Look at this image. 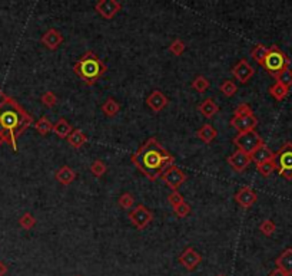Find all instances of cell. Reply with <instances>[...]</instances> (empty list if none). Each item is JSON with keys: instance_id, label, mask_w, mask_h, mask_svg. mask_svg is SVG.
I'll return each instance as SVG.
<instances>
[{"instance_id": "1", "label": "cell", "mask_w": 292, "mask_h": 276, "mask_svg": "<svg viewBox=\"0 0 292 276\" xmlns=\"http://www.w3.org/2000/svg\"><path fill=\"white\" fill-rule=\"evenodd\" d=\"M130 159L140 171L152 181L158 180L164 174V171L175 163V157L169 154V151L165 150V147L155 137L149 138L143 146H140L139 150Z\"/></svg>"}, {"instance_id": "2", "label": "cell", "mask_w": 292, "mask_h": 276, "mask_svg": "<svg viewBox=\"0 0 292 276\" xmlns=\"http://www.w3.org/2000/svg\"><path fill=\"white\" fill-rule=\"evenodd\" d=\"M73 71L76 75H79L82 78V81H84L86 85L92 87V85L96 84L99 78H102L105 73L108 72V66L92 51H87L75 63Z\"/></svg>"}, {"instance_id": "3", "label": "cell", "mask_w": 292, "mask_h": 276, "mask_svg": "<svg viewBox=\"0 0 292 276\" xmlns=\"http://www.w3.org/2000/svg\"><path fill=\"white\" fill-rule=\"evenodd\" d=\"M258 125V118L253 115V111L250 107V104H241L234 112V118L231 119V127H234L241 132H250L255 130Z\"/></svg>"}, {"instance_id": "4", "label": "cell", "mask_w": 292, "mask_h": 276, "mask_svg": "<svg viewBox=\"0 0 292 276\" xmlns=\"http://www.w3.org/2000/svg\"><path fill=\"white\" fill-rule=\"evenodd\" d=\"M262 66H264L266 72L271 73L275 78L279 72L290 68V58L279 49L278 46L274 45V46L269 48V52L265 58Z\"/></svg>"}, {"instance_id": "5", "label": "cell", "mask_w": 292, "mask_h": 276, "mask_svg": "<svg viewBox=\"0 0 292 276\" xmlns=\"http://www.w3.org/2000/svg\"><path fill=\"white\" fill-rule=\"evenodd\" d=\"M275 161L279 175L287 180H292V143H285L284 146L275 153Z\"/></svg>"}, {"instance_id": "6", "label": "cell", "mask_w": 292, "mask_h": 276, "mask_svg": "<svg viewBox=\"0 0 292 276\" xmlns=\"http://www.w3.org/2000/svg\"><path fill=\"white\" fill-rule=\"evenodd\" d=\"M234 144L238 147V150L247 153L248 156H250L258 147H261L265 144L264 140L261 138V135L256 131H250V132H241L238 134L237 137L234 138Z\"/></svg>"}, {"instance_id": "7", "label": "cell", "mask_w": 292, "mask_h": 276, "mask_svg": "<svg viewBox=\"0 0 292 276\" xmlns=\"http://www.w3.org/2000/svg\"><path fill=\"white\" fill-rule=\"evenodd\" d=\"M127 218H129L130 223H132L138 230H143V229H146V226L151 224V221L153 220V215L152 212H151L146 206L138 204V206L129 213Z\"/></svg>"}, {"instance_id": "8", "label": "cell", "mask_w": 292, "mask_h": 276, "mask_svg": "<svg viewBox=\"0 0 292 276\" xmlns=\"http://www.w3.org/2000/svg\"><path fill=\"white\" fill-rule=\"evenodd\" d=\"M161 177H162L164 183H165L172 191H178V189L181 187L182 184L186 181V178H188L186 173H185L183 170H181L178 166H175V164L170 166L169 168H167Z\"/></svg>"}, {"instance_id": "9", "label": "cell", "mask_w": 292, "mask_h": 276, "mask_svg": "<svg viewBox=\"0 0 292 276\" xmlns=\"http://www.w3.org/2000/svg\"><path fill=\"white\" fill-rule=\"evenodd\" d=\"M121 9H122V4L118 0H99L95 4V10L108 20L118 15Z\"/></svg>"}, {"instance_id": "10", "label": "cell", "mask_w": 292, "mask_h": 276, "mask_svg": "<svg viewBox=\"0 0 292 276\" xmlns=\"http://www.w3.org/2000/svg\"><path fill=\"white\" fill-rule=\"evenodd\" d=\"M232 75L235 76V79H237L238 82H241V84H247L250 78L255 75V69L252 68V65H250L247 59H241L237 65L234 66V69H232Z\"/></svg>"}, {"instance_id": "11", "label": "cell", "mask_w": 292, "mask_h": 276, "mask_svg": "<svg viewBox=\"0 0 292 276\" xmlns=\"http://www.w3.org/2000/svg\"><path fill=\"white\" fill-rule=\"evenodd\" d=\"M201 262H202V256L195 250L194 247H186L179 256V263L188 271H195Z\"/></svg>"}, {"instance_id": "12", "label": "cell", "mask_w": 292, "mask_h": 276, "mask_svg": "<svg viewBox=\"0 0 292 276\" xmlns=\"http://www.w3.org/2000/svg\"><path fill=\"white\" fill-rule=\"evenodd\" d=\"M228 163H229V166H231L235 171L242 173L244 170L248 168V166H250L252 161H250V157L247 153H244V151H241V150H237L235 153H232V154L228 157Z\"/></svg>"}, {"instance_id": "13", "label": "cell", "mask_w": 292, "mask_h": 276, "mask_svg": "<svg viewBox=\"0 0 292 276\" xmlns=\"http://www.w3.org/2000/svg\"><path fill=\"white\" fill-rule=\"evenodd\" d=\"M256 199H258L256 193L250 189V186L242 187V189L239 190L237 194H235V202H237L242 209H250V207H252V206L255 204V202H256Z\"/></svg>"}, {"instance_id": "14", "label": "cell", "mask_w": 292, "mask_h": 276, "mask_svg": "<svg viewBox=\"0 0 292 276\" xmlns=\"http://www.w3.org/2000/svg\"><path fill=\"white\" fill-rule=\"evenodd\" d=\"M146 104H148V107H149L152 111L159 112V111H162V110L167 105V98L165 97V94H164L162 91L155 89V91H152V92L148 95Z\"/></svg>"}, {"instance_id": "15", "label": "cell", "mask_w": 292, "mask_h": 276, "mask_svg": "<svg viewBox=\"0 0 292 276\" xmlns=\"http://www.w3.org/2000/svg\"><path fill=\"white\" fill-rule=\"evenodd\" d=\"M42 44L47 48V49H50V51H55L56 48H59V45L63 42V35L59 32L55 28H52V29H49L44 35L42 36Z\"/></svg>"}, {"instance_id": "16", "label": "cell", "mask_w": 292, "mask_h": 276, "mask_svg": "<svg viewBox=\"0 0 292 276\" xmlns=\"http://www.w3.org/2000/svg\"><path fill=\"white\" fill-rule=\"evenodd\" d=\"M250 161H253V163L258 166V164H262L265 161L274 160V159H275V153H274L269 147L266 146V144H262L261 147H258V148L250 154Z\"/></svg>"}, {"instance_id": "17", "label": "cell", "mask_w": 292, "mask_h": 276, "mask_svg": "<svg viewBox=\"0 0 292 276\" xmlns=\"http://www.w3.org/2000/svg\"><path fill=\"white\" fill-rule=\"evenodd\" d=\"M277 269H281L282 272L292 275V249H285L275 261Z\"/></svg>"}, {"instance_id": "18", "label": "cell", "mask_w": 292, "mask_h": 276, "mask_svg": "<svg viewBox=\"0 0 292 276\" xmlns=\"http://www.w3.org/2000/svg\"><path fill=\"white\" fill-rule=\"evenodd\" d=\"M196 137L205 143V144H210L216 137H218V131L215 127H212L210 124H204L199 130L196 131Z\"/></svg>"}, {"instance_id": "19", "label": "cell", "mask_w": 292, "mask_h": 276, "mask_svg": "<svg viewBox=\"0 0 292 276\" xmlns=\"http://www.w3.org/2000/svg\"><path fill=\"white\" fill-rule=\"evenodd\" d=\"M56 180L63 184V186H69L70 183L76 178V173L73 168H70L69 166H62L57 171H56Z\"/></svg>"}, {"instance_id": "20", "label": "cell", "mask_w": 292, "mask_h": 276, "mask_svg": "<svg viewBox=\"0 0 292 276\" xmlns=\"http://www.w3.org/2000/svg\"><path fill=\"white\" fill-rule=\"evenodd\" d=\"M198 110H199V112L205 116V118H212L215 114H218L219 107H218V104L213 101L212 98H208V100H205V101L199 104V108Z\"/></svg>"}, {"instance_id": "21", "label": "cell", "mask_w": 292, "mask_h": 276, "mask_svg": "<svg viewBox=\"0 0 292 276\" xmlns=\"http://www.w3.org/2000/svg\"><path fill=\"white\" fill-rule=\"evenodd\" d=\"M75 130L69 124V121H66V118H59V121L53 125V132L59 138H68L72 131Z\"/></svg>"}, {"instance_id": "22", "label": "cell", "mask_w": 292, "mask_h": 276, "mask_svg": "<svg viewBox=\"0 0 292 276\" xmlns=\"http://www.w3.org/2000/svg\"><path fill=\"white\" fill-rule=\"evenodd\" d=\"M66 140H68V143H69L70 146L73 147V148H76V150L81 148V147H83L87 143V137H86V134L82 130H73Z\"/></svg>"}, {"instance_id": "23", "label": "cell", "mask_w": 292, "mask_h": 276, "mask_svg": "<svg viewBox=\"0 0 292 276\" xmlns=\"http://www.w3.org/2000/svg\"><path fill=\"white\" fill-rule=\"evenodd\" d=\"M9 95H6L1 89H0V146L3 144V143H7L9 144V138H7V135H6V132L3 131L1 128V115H3V111H4V107H6V104L9 101Z\"/></svg>"}, {"instance_id": "24", "label": "cell", "mask_w": 292, "mask_h": 276, "mask_svg": "<svg viewBox=\"0 0 292 276\" xmlns=\"http://www.w3.org/2000/svg\"><path fill=\"white\" fill-rule=\"evenodd\" d=\"M102 111L106 116H115L121 111V104L113 98H108L102 105Z\"/></svg>"}, {"instance_id": "25", "label": "cell", "mask_w": 292, "mask_h": 276, "mask_svg": "<svg viewBox=\"0 0 292 276\" xmlns=\"http://www.w3.org/2000/svg\"><path fill=\"white\" fill-rule=\"evenodd\" d=\"M268 52H269V48H266L265 45H256V46L252 49L250 56L253 58V60H255L256 63H259V65L262 66L265 58H266V55H268Z\"/></svg>"}, {"instance_id": "26", "label": "cell", "mask_w": 292, "mask_h": 276, "mask_svg": "<svg viewBox=\"0 0 292 276\" xmlns=\"http://www.w3.org/2000/svg\"><path fill=\"white\" fill-rule=\"evenodd\" d=\"M288 92H290V88L284 87L282 84H279V82H275L272 87L269 88V94L277 100V101H282V100H285L287 98V95H288Z\"/></svg>"}, {"instance_id": "27", "label": "cell", "mask_w": 292, "mask_h": 276, "mask_svg": "<svg viewBox=\"0 0 292 276\" xmlns=\"http://www.w3.org/2000/svg\"><path fill=\"white\" fill-rule=\"evenodd\" d=\"M35 128H36V131H38L41 135H47L50 131H53V124L49 121V118L42 116V118H39V119L35 122Z\"/></svg>"}, {"instance_id": "28", "label": "cell", "mask_w": 292, "mask_h": 276, "mask_svg": "<svg viewBox=\"0 0 292 276\" xmlns=\"http://www.w3.org/2000/svg\"><path fill=\"white\" fill-rule=\"evenodd\" d=\"M256 170H258V173L261 175H264V177H269V175L272 174L275 170H277V161L275 159L274 160H269V161H265L262 164H258L256 166Z\"/></svg>"}, {"instance_id": "29", "label": "cell", "mask_w": 292, "mask_h": 276, "mask_svg": "<svg viewBox=\"0 0 292 276\" xmlns=\"http://www.w3.org/2000/svg\"><path fill=\"white\" fill-rule=\"evenodd\" d=\"M209 87H210V82L208 81V78H205L204 75H198L192 82V88L195 91H198L199 94L205 92Z\"/></svg>"}, {"instance_id": "30", "label": "cell", "mask_w": 292, "mask_h": 276, "mask_svg": "<svg viewBox=\"0 0 292 276\" xmlns=\"http://www.w3.org/2000/svg\"><path fill=\"white\" fill-rule=\"evenodd\" d=\"M219 91L222 92L226 98H231V97H234V95L237 94L238 88H237V85H235V82H232V81L226 79V81H223L222 84H221Z\"/></svg>"}, {"instance_id": "31", "label": "cell", "mask_w": 292, "mask_h": 276, "mask_svg": "<svg viewBox=\"0 0 292 276\" xmlns=\"http://www.w3.org/2000/svg\"><path fill=\"white\" fill-rule=\"evenodd\" d=\"M275 79H277V82L282 84L284 87H292V69H290V68L284 69L282 72H279L278 75L275 76Z\"/></svg>"}, {"instance_id": "32", "label": "cell", "mask_w": 292, "mask_h": 276, "mask_svg": "<svg viewBox=\"0 0 292 276\" xmlns=\"http://www.w3.org/2000/svg\"><path fill=\"white\" fill-rule=\"evenodd\" d=\"M19 224H20V227H23L25 230H30L32 227H35L36 219H35V216H33L32 213H25L22 218L19 219Z\"/></svg>"}, {"instance_id": "33", "label": "cell", "mask_w": 292, "mask_h": 276, "mask_svg": "<svg viewBox=\"0 0 292 276\" xmlns=\"http://www.w3.org/2000/svg\"><path fill=\"white\" fill-rule=\"evenodd\" d=\"M108 167L103 161L95 160L92 164H90V173L95 175V177H102V175L106 173Z\"/></svg>"}, {"instance_id": "34", "label": "cell", "mask_w": 292, "mask_h": 276, "mask_svg": "<svg viewBox=\"0 0 292 276\" xmlns=\"http://www.w3.org/2000/svg\"><path fill=\"white\" fill-rule=\"evenodd\" d=\"M118 204L122 209H130L135 204V197L130 193H122L118 199Z\"/></svg>"}, {"instance_id": "35", "label": "cell", "mask_w": 292, "mask_h": 276, "mask_svg": "<svg viewBox=\"0 0 292 276\" xmlns=\"http://www.w3.org/2000/svg\"><path fill=\"white\" fill-rule=\"evenodd\" d=\"M259 230L264 233L265 236H272L277 230V226L271 219H265L264 221L259 224Z\"/></svg>"}, {"instance_id": "36", "label": "cell", "mask_w": 292, "mask_h": 276, "mask_svg": "<svg viewBox=\"0 0 292 276\" xmlns=\"http://www.w3.org/2000/svg\"><path fill=\"white\" fill-rule=\"evenodd\" d=\"M185 49H186V46H185V42L181 41V39H175L170 46H169V51L175 55V56H181L182 54L185 52Z\"/></svg>"}, {"instance_id": "37", "label": "cell", "mask_w": 292, "mask_h": 276, "mask_svg": "<svg viewBox=\"0 0 292 276\" xmlns=\"http://www.w3.org/2000/svg\"><path fill=\"white\" fill-rule=\"evenodd\" d=\"M41 101H42V104L46 108H52V107H55L56 104H57V97H56L52 91H47V92L43 94Z\"/></svg>"}, {"instance_id": "38", "label": "cell", "mask_w": 292, "mask_h": 276, "mask_svg": "<svg viewBox=\"0 0 292 276\" xmlns=\"http://www.w3.org/2000/svg\"><path fill=\"white\" fill-rule=\"evenodd\" d=\"M173 212H175V215L178 216V218H186L189 213H191V206L186 203V202H183L179 206H176V207H173Z\"/></svg>"}, {"instance_id": "39", "label": "cell", "mask_w": 292, "mask_h": 276, "mask_svg": "<svg viewBox=\"0 0 292 276\" xmlns=\"http://www.w3.org/2000/svg\"><path fill=\"white\" fill-rule=\"evenodd\" d=\"M167 202L172 204V207H176V206L183 203L185 199H183V196H182L179 191H172V193L167 196Z\"/></svg>"}, {"instance_id": "40", "label": "cell", "mask_w": 292, "mask_h": 276, "mask_svg": "<svg viewBox=\"0 0 292 276\" xmlns=\"http://www.w3.org/2000/svg\"><path fill=\"white\" fill-rule=\"evenodd\" d=\"M7 274V265L0 261V276H4Z\"/></svg>"}, {"instance_id": "41", "label": "cell", "mask_w": 292, "mask_h": 276, "mask_svg": "<svg viewBox=\"0 0 292 276\" xmlns=\"http://www.w3.org/2000/svg\"><path fill=\"white\" fill-rule=\"evenodd\" d=\"M268 276H291V275H288V274L282 272L281 269H275V271H272V272H271Z\"/></svg>"}, {"instance_id": "42", "label": "cell", "mask_w": 292, "mask_h": 276, "mask_svg": "<svg viewBox=\"0 0 292 276\" xmlns=\"http://www.w3.org/2000/svg\"><path fill=\"white\" fill-rule=\"evenodd\" d=\"M218 276H226V275H223V274H221V275H218Z\"/></svg>"}]
</instances>
